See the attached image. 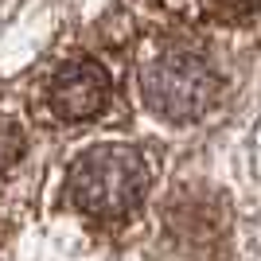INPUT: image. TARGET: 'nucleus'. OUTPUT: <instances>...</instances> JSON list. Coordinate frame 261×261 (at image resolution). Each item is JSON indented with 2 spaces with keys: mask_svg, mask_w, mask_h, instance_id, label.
I'll return each mask as SVG.
<instances>
[{
  "mask_svg": "<svg viewBox=\"0 0 261 261\" xmlns=\"http://www.w3.org/2000/svg\"><path fill=\"white\" fill-rule=\"evenodd\" d=\"M66 191L78 211L94 218H125L141 207L148 191V168L133 144H94L74 160L66 175Z\"/></svg>",
  "mask_w": 261,
  "mask_h": 261,
  "instance_id": "1",
  "label": "nucleus"
},
{
  "mask_svg": "<svg viewBox=\"0 0 261 261\" xmlns=\"http://www.w3.org/2000/svg\"><path fill=\"white\" fill-rule=\"evenodd\" d=\"M144 101L168 121H195L218 101V74L199 55L168 51L141 70Z\"/></svg>",
  "mask_w": 261,
  "mask_h": 261,
  "instance_id": "2",
  "label": "nucleus"
},
{
  "mask_svg": "<svg viewBox=\"0 0 261 261\" xmlns=\"http://www.w3.org/2000/svg\"><path fill=\"white\" fill-rule=\"evenodd\" d=\"M109 74L106 66H98L94 59H74L55 70L51 86H47V101L63 121H90L98 117L109 101Z\"/></svg>",
  "mask_w": 261,
  "mask_h": 261,
  "instance_id": "3",
  "label": "nucleus"
},
{
  "mask_svg": "<svg viewBox=\"0 0 261 261\" xmlns=\"http://www.w3.org/2000/svg\"><path fill=\"white\" fill-rule=\"evenodd\" d=\"M172 218L175 238L184 242L187 250L199 253H218L226 250V203L215 195H199V191H179L168 211Z\"/></svg>",
  "mask_w": 261,
  "mask_h": 261,
  "instance_id": "4",
  "label": "nucleus"
},
{
  "mask_svg": "<svg viewBox=\"0 0 261 261\" xmlns=\"http://www.w3.org/2000/svg\"><path fill=\"white\" fill-rule=\"evenodd\" d=\"M20 156H23V129L12 117H0V172H8Z\"/></svg>",
  "mask_w": 261,
  "mask_h": 261,
  "instance_id": "5",
  "label": "nucleus"
},
{
  "mask_svg": "<svg viewBox=\"0 0 261 261\" xmlns=\"http://www.w3.org/2000/svg\"><path fill=\"white\" fill-rule=\"evenodd\" d=\"M222 16H253L261 12V0H215Z\"/></svg>",
  "mask_w": 261,
  "mask_h": 261,
  "instance_id": "6",
  "label": "nucleus"
}]
</instances>
